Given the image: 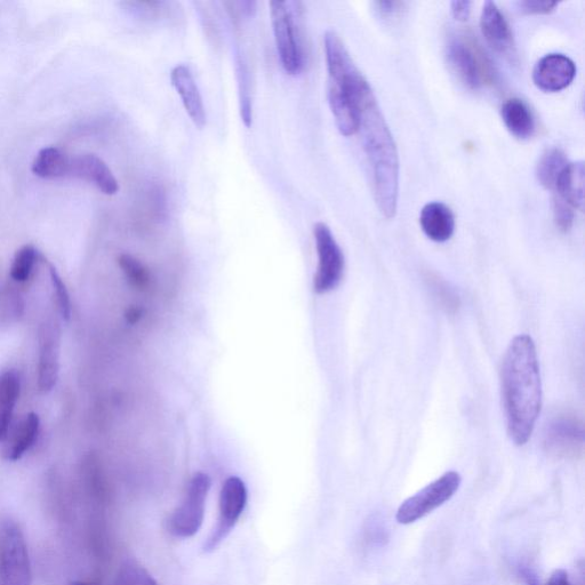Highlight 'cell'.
<instances>
[{
	"label": "cell",
	"instance_id": "obj_32",
	"mask_svg": "<svg viewBox=\"0 0 585 585\" xmlns=\"http://www.w3.org/2000/svg\"><path fill=\"white\" fill-rule=\"evenodd\" d=\"M472 3L469 0H455L451 3V11L456 21L466 22L470 18Z\"/></svg>",
	"mask_w": 585,
	"mask_h": 585
},
{
	"label": "cell",
	"instance_id": "obj_29",
	"mask_svg": "<svg viewBox=\"0 0 585 585\" xmlns=\"http://www.w3.org/2000/svg\"><path fill=\"white\" fill-rule=\"evenodd\" d=\"M552 211H554V220L560 231L566 234L573 228L574 212L571 205L564 202L562 198L555 197L554 203H552Z\"/></svg>",
	"mask_w": 585,
	"mask_h": 585
},
{
	"label": "cell",
	"instance_id": "obj_34",
	"mask_svg": "<svg viewBox=\"0 0 585 585\" xmlns=\"http://www.w3.org/2000/svg\"><path fill=\"white\" fill-rule=\"evenodd\" d=\"M143 317V310L139 307L132 306L125 312V318L128 324L134 325L139 323Z\"/></svg>",
	"mask_w": 585,
	"mask_h": 585
},
{
	"label": "cell",
	"instance_id": "obj_31",
	"mask_svg": "<svg viewBox=\"0 0 585 585\" xmlns=\"http://www.w3.org/2000/svg\"><path fill=\"white\" fill-rule=\"evenodd\" d=\"M557 5L556 2H543V0H523L517 3L518 10L524 14H549Z\"/></svg>",
	"mask_w": 585,
	"mask_h": 585
},
{
	"label": "cell",
	"instance_id": "obj_2",
	"mask_svg": "<svg viewBox=\"0 0 585 585\" xmlns=\"http://www.w3.org/2000/svg\"><path fill=\"white\" fill-rule=\"evenodd\" d=\"M364 151L370 164L376 205L383 218H395L399 196V157L394 136L376 102L367 99L360 114Z\"/></svg>",
	"mask_w": 585,
	"mask_h": 585
},
{
	"label": "cell",
	"instance_id": "obj_10",
	"mask_svg": "<svg viewBox=\"0 0 585 585\" xmlns=\"http://www.w3.org/2000/svg\"><path fill=\"white\" fill-rule=\"evenodd\" d=\"M543 445L556 458H578L584 446L583 423L572 414L555 415L544 430Z\"/></svg>",
	"mask_w": 585,
	"mask_h": 585
},
{
	"label": "cell",
	"instance_id": "obj_16",
	"mask_svg": "<svg viewBox=\"0 0 585 585\" xmlns=\"http://www.w3.org/2000/svg\"><path fill=\"white\" fill-rule=\"evenodd\" d=\"M172 85L180 95L184 109L199 130L206 125V110L202 94L189 67L178 64L171 72Z\"/></svg>",
	"mask_w": 585,
	"mask_h": 585
},
{
	"label": "cell",
	"instance_id": "obj_26",
	"mask_svg": "<svg viewBox=\"0 0 585 585\" xmlns=\"http://www.w3.org/2000/svg\"><path fill=\"white\" fill-rule=\"evenodd\" d=\"M37 251L32 245H26L15 254L12 263L11 277L16 283L28 282L37 261Z\"/></svg>",
	"mask_w": 585,
	"mask_h": 585
},
{
	"label": "cell",
	"instance_id": "obj_7",
	"mask_svg": "<svg viewBox=\"0 0 585 585\" xmlns=\"http://www.w3.org/2000/svg\"><path fill=\"white\" fill-rule=\"evenodd\" d=\"M269 6L280 62L287 74L298 75L303 68V53L291 5L275 0Z\"/></svg>",
	"mask_w": 585,
	"mask_h": 585
},
{
	"label": "cell",
	"instance_id": "obj_20",
	"mask_svg": "<svg viewBox=\"0 0 585 585\" xmlns=\"http://www.w3.org/2000/svg\"><path fill=\"white\" fill-rule=\"evenodd\" d=\"M584 163H568L559 175L556 188L558 197L578 210H584Z\"/></svg>",
	"mask_w": 585,
	"mask_h": 585
},
{
	"label": "cell",
	"instance_id": "obj_5",
	"mask_svg": "<svg viewBox=\"0 0 585 585\" xmlns=\"http://www.w3.org/2000/svg\"><path fill=\"white\" fill-rule=\"evenodd\" d=\"M462 483L459 472L448 471L415 495L405 500L397 510L396 520L411 525L450 501Z\"/></svg>",
	"mask_w": 585,
	"mask_h": 585
},
{
	"label": "cell",
	"instance_id": "obj_22",
	"mask_svg": "<svg viewBox=\"0 0 585 585\" xmlns=\"http://www.w3.org/2000/svg\"><path fill=\"white\" fill-rule=\"evenodd\" d=\"M69 170L70 158L54 147L40 150L31 166L32 173L47 180L66 178L69 176Z\"/></svg>",
	"mask_w": 585,
	"mask_h": 585
},
{
	"label": "cell",
	"instance_id": "obj_19",
	"mask_svg": "<svg viewBox=\"0 0 585 585\" xmlns=\"http://www.w3.org/2000/svg\"><path fill=\"white\" fill-rule=\"evenodd\" d=\"M504 125L520 140L530 139L535 132V119L530 107L520 99L504 102L501 109Z\"/></svg>",
	"mask_w": 585,
	"mask_h": 585
},
{
	"label": "cell",
	"instance_id": "obj_14",
	"mask_svg": "<svg viewBox=\"0 0 585 585\" xmlns=\"http://www.w3.org/2000/svg\"><path fill=\"white\" fill-rule=\"evenodd\" d=\"M480 29L486 42L495 52L514 61L516 58L514 36H512L508 21L494 2L484 4L482 16H480Z\"/></svg>",
	"mask_w": 585,
	"mask_h": 585
},
{
	"label": "cell",
	"instance_id": "obj_12",
	"mask_svg": "<svg viewBox=\"0 0 585 585\" xmlns=\"http://www.w3.org/2000/svg\"><path fill=\"white\" fill-rule=\"evenodd\" d=\"M60 331L58 325L46 322L39 331L38 387L50 392L59 379Z\"/></svg>",
	"mask_w": 585,
	"mask_h": 585
},
{
	"label": "cell",
	"instance_id": "obj_13",
	"mask_svg": "<svg viewBox=\"0 0 585 585\" xmlns=\"http://www.w3.org/2000/svg\"><path fill=\"white\" fill-rule=\"evenodd\" d=\"M576 75L574 62L564 54H548L536 63L533 82L544 92H560L570 86Z\"/></svg>",
	"mask_w": 585,
	"mask_h": 585
},
{
	"label": "cell",
	"instance_id": "obj_33",
	"mask_svg": "<svg viewBox=\"0 0 585 585\" xmlns=\"http://www.w3.org/2000/svg\"><path fill=\"white\" fill-rule=\"evenodd\" d=\"M546 585H572V583L565 570H556L551 574Z\"/></svg>",
	"mask_w": 585,
	"mask_h": 585
},
{
	"label": "cell",
	"instance_id": "obj_23",
	"mask_svg": "<svg viewBox=\"0 0 585 585\" xmlns=\"http://www.w3.org/2000/svg\"><path fill=\"white\" fill-rule=\"evenodd\" d=\"M567 165L568 160L562 150L549 149L544 152L536 166V178L544 188L555 189L559 175Z\"/></svg>",
	"mask_w": 585,
	"mask_h": 585
},
{
	"label": "cell",
	"instance_id": "obj_25",
	"mask_svg": "<svg viewBox=\"0 0 585 585\" xmlns=\"http://www.w3.org/2000/svg\"><path fill=\"white\" fill-rule=\"evenodd\" d=\"M236 69L239 87L240 116H242L245 126L251 127L253 110L250 71H248L244 56L239 51L236 55Z\"/></svg>",
	"mask_w": 585,
	"mask_h": 585
},
{
	"label": "cell",
	"instance_id": "obj_4",
	"mask_svg": "<svg viewBox=\"0 0 585 585\" xmlns=\"http://www.w3.org/2000/svg\"><path fill=\"white\" fill-rule=\"evenodd\" d=\"M211 490V478L198 472L191 478L180 506L168 519V532L175 538L189 539L202 527L205 517L206 501Z\"/></svg>",
	"mask_w": 585,
	"mask_h": 585
},
{
	"label": "cell",
	"instance_id": "obj_27",
	"mask_svg": "<svg viewBox=\"0 0 585 585\" xmlns=\"http://www.w3.org/2000/svg\"><path fill=\"white\" fill-rule=\"evenodd\" d=\"M114 585H158V583L142 566L126 563L120 568Z\"/></svg>",
	"mask_w": 585,
	"mask_h": 585
},
{
	"label": "cell",
	"instance_id": "obj_3",
	"mask_svg": "<svg viewBox=\"0 0 585 585\" xmlns=\"http://www.w3.org/2000/svg\"><path fill=\"white\" fill-rule=\"evenodd\" d=\"M372 95V87L364 75L347 80H328V103L342 135L359 132L362 104Z\"/></svg>",
	"mask_w": 585,
	"mask_h": 585
},
{
	"label": "cell",
	"instance_id": "obj_18",
	"mask_svg": "<svg viewBox=\"0 0 585 585\" xmlns=\"http://www.w3.org/2000/svg\"><path fill=\"white\" fill-rule=\"evenodd\" d=\"M39 428L40 421L37 414L29 413L24 416L7 439L4 447L5 459L19 461L36 443Z\"/></svg>",
	"mask_w": 585,
	"mask_h": 585
},
{
	"label": "cell",
	"instance_id": "obj_21",
	"mask_svg": "<svg viewBox=\"0 0 585 585\" xmlns=\"http://www.w3.org/2000/svg\"><path fill=\"white\" fill-rule=\"evenodd\" d=\"M21 391L18 373L6 371L0 374V442L6 438L16 403Z\"/></svg>",
	"mask_w": 585,
	"mask_h": 585
},
{
	"label": "cell",
	"instance_id": "obj_8",
	"mask_svg": "<svg viewBox=\"0 0 585 585\" xmlns=\"http://www.w3.org/2000/svg\"><path fill=\"white\" fill-rule=\"evenodd\" d=\"M318 268L314 280L315 292L324 294L338 287L344 275V255L330 227L318 222L314 227Z\"/></svg>",
	"mask_w": 585,
	"mask_h": 585
},
{
	"label": "cell",
	"instance_id": "obj_28",
	"mask_svg": "<svg viewBox=\"0 0 585 585\" xmlns=\"http://www.w3.org/2000/svg\"><path fill=\"white\" fill-rule=\"evenodd\" d=\"M50 275L52 285L58 301L59 311L64 320H69L71 317V301L66 284L63 283L58 271L50 264Z\"/></svg>",
	"mask_w": 585,
	"mask_h": 585
},
{
	"label": "cell",
	"instance_id": "obj_17",
	"mask_svg": "<svg viewBox=\"0 0 585 585\" xmlns=\"http://www.w3.org/2000/svg\"><path fill=\"white\" fill-rule=\"evenodd\" d=\"M421 228L426 236L436 243L450 240L455 230V218L450 207L444 203H429L420 214Z\"/></svg>",
	"mask_w": 585,
	"mask_h": 585
},
{
	"label": "cell",
	"instance_id": "obj_15",
	"mask_svg": "<svg viewBox=\"0 0 585 585\" xmlns=\"http://www.w3.org/2000/svg\"><path fill=\"white\" fill-rule=\"evenodd\" d=\"M69 176L94 184L104 195L114 196L119 191V183L114 173L101 158L93 154L70 158Z\"/></svg>",
	"mask_w": 585,
	"mask_h": 585
},
{
	"label": "cell",
	"instance_id": "obj_24",
	"mask_svg": "<svg viewBox=\"0 0 585 585\" xmlns=\"http://www.w3.org/2000/svg\"><path fill=\"white\" fill-rule=\"evenodd\" d=\"M120 269L124 272L128 283L135 290L140 292H149L154 287V279L150 270L144 264L130 254H122L118 258Z\"/></svg>",
	"mask_w": 585,
	"mask_h": 585
},
{
	"label": "cell",
	"instance_id": "obj_35",
	"mask_svg": "<svg viewBox=\"0 0 585 585\" xmlns=\"http://www.w3.org/2000/svg\"><path fill=\"white\" fill-rule=\"evenodd\" d=\"M400 5H402V3H398V2H378V3H376V6H378L379 11L382 15L395 14Z\"/></svg>",
	"mask_w": 585,
	"mask_h": 585
},
{
	"label": "cell",
	"instance_id": "obj_36",
	"mask_svg": "<svg viewBox=\"0 0 585 585\" xmlns=\"http://www.w3.org/2000/svg\"><path fill=\"white\" fill-rule=\"evenodd\" d=\"M71 585H95V584H93L91 582L78 581V582L72 583Z\"/></svg>",
	"mask_w": 585,
	"mask_h": 585
},
{
	"label": "cell",
	"instance_id": "obj_30",
	"mask_svg": "<svg viewBox=\"0 0 585 585\" xmlns=\"http://www.w3.org/2000/svg\"><path fill=\"white\" fill-rule=\"evenodd\" d=\"M430 279L431 286L434 288L435 294L440 303L443 304L444 308L450 312L458 309L460 306L458 295H456L446 283L439 280V278L431 277Z\"/></svg>",
	"mask_w": 585,
	"mask_h": 585
},
{
	"label": "cell",
	"instance_id": "obj_6",
	"mask_svg": "<svg viewBox=\"0 0 585 585\" xmlns=\"http://www.w3.org/2000/svg\"><path fill=\"white\" fill-rule=\"evenodd\" d=\"M29 551L20 527L8 522L0 531V585H31Z\"/></svg>",
	"mask_w": 585,
	"mask_h": 585
},
{
	"label": "cell",
	"instance_id": "obj_1",
	"mask_svg": "<svg viewBox=\"0 0 585 585\" xmlns=\"http://www.w3.org/2000/svg\"><path fill=\"white\" fill-rule=\"evenodd\" d=\"M501 382L509 437L517 446H524L542 408L538 352L530 335H518L511 341L503 359Z\"/></svg>",
	"mask_w": 585,
	"mask_h": 585
},
{
	"label": "cell",
	"instance_id": "obj_9",
	"mask_svg": "<svg viewBox=\"0 0 585 585\" xmlns=\"http://www.w3.org/2000/svg\"><path fill=\"white\" fill-rule=\"evenodd\" d=\"M247 506V488L242 479L230 477L220 493L219 517L210 538L204 544L205 552H213L234 531Z\"/></svg>",
	"mask_w": 585,
	"mask_h": 585
},
{
	"label": "cell",
	"instance_id": "obj_11",
	"mask_svg": "<svg viewBox=\"0 0 585 585\" xmlns=\"http://www.w3.org/2000/svg\"><path fill=\"white\" fill-rule=\"evenodd\" d=\"M446 51L448 63L464 85L472 90L482 85L484 69L487 72L488 63L474 45L458 36H452L448 39Z\"/></svg>",
	"mask_w": 585,
	"mask_h": 585
}]
</instances>
